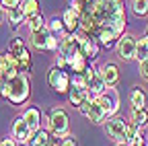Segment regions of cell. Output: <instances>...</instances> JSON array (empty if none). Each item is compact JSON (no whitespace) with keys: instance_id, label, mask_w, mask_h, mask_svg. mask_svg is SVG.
<instances>
[{"instance_id":"obj_1","label":"cell","mask_w":148,"mask_h":146,"mask_svg":"<svg viewBox=\"0 0 148 146\" xmlns=\"http://www.w3.org/2000/svg\"><path fill=\"white\" fill-rule=\"evenodd\" d=\"M84 12H88L97 23V29L109 27L123 35L125 31V4L123 0H90L84 4Z\"/></svg>"},{"instance_id":"obj_2","label":"cell","mask_w":148,"mask_h":146,"mask_svg":"<svg viewBox=\"0 0 148 146\" xmlns=\"http://www.w3.org/2000/svg\"><path fill=\"white\" fill-rule=\"evenodd\" d=\"M0 97L2 99H8L14 107H21L23 103L29 101L31 97V82H29V76L18 72V74L10 80L4 82L2 90H0Z\"/></svg>"},{"instance_id":"obj_3","label":"cell","mask_w":148,"mask_h":146,"mask_svg":"<svg viewBox=\"0 0 148 146\" xmlns=\"http://www.w3.org/2000/svg\"><path fill=\"white\" fill-rule=\"evenodd\" d=\"M41 119L45 121L47 130L53 138H64L68 136V130H70V119H68V113L64 111L62 107H53L47 115L41 113Z\"/></svg>"},{"instance_id":"obj_4","label":"cell","mask_w":148,"mask_h":146,"mask_svg":"<svg viewBox=\"0 0 148 146\" xmlns=\"http://www.w3.org/2000/svg\"><path fill=\"white\" fill-rule=\"evenodd\" d=\"M8 51L12 53L14 60H16L18 72H23V74L31 72V68H33V60H31V51H29V47L25 45V39L14 37V39L8 43Z\"/></svg>"},{"instance_id":"obj_5","label":"cell","mask_w":148,"mask_h":146,"mask_svg":"<svg viewBox=\"0 0 148 146\" xmlns=\"http://www.w3.org/2000/svg\"><path fill=\"white\" fill-rule=\"evenodd\" d=\"M127 130H130V121L119 117V115L105 119V132L115 144H125L127 142Z\"/></svg>"},{"instance_id":"obj_6","label":"cell","mask_w":148,"mask_h":146,"mask_svg":"<svg viewBox=\"0 0 148 146\" xmlns=\"http://www.w3.org/2000/svg\"><path fill=\"white\" fill-rule=\"evenodd\" d=\"M47 84L58 95H68V90H70V72L51 66L49 72H47Z\"/></svg>"},{"instance_id":"obj_7","label":"cell","mask_w":148,"mask_h":146,"mask_svg":"<svg viewBox=\"0 0 148 146\" xmlns=\"http://www.w3.org/2000/svg\"><path fill=\"white\" fill-rule=\"evenodd\" d=\"M136 45H138V39L134 37V35H132V33H123L121 37L117 39V43H115L117 58L123 60V62L136 60Z\"/></svg>"},{"instance_id":"obj_8","label":"cell","mask_w":148,"mask_h":146,"mask_svg":"<svg viewBox=\"0 0 148 146\" xmlns=\"http://www.w3.org/2000/svg\"><path fill=\"white\" fill-rule=\"evenodd\" d=\"M84 86H86V90H88V95L95 99V97H99L103 90L107 88V84L103 82V78H101V74H99V68H95V66H90L88 64V68L84 70Z\"/></svg>"},{"instance_id":"obj_9","label":"cell","mask_w":148,"mask_h":146,"mask_svg":"<svg viewBox=\"0 0 148 146\" xmlns=\"http://www.w3.org/2000/svg\"><path fill=\"white\" fill-rule=\"evenodd\" d=\"M97 99V103L103 107V111L107 113V117H113V115H117V111H119V93L115 88H105L103 93L99 95V97H95Z\"/></svg>"},{"instance_id":"obj_10","label":"cell","mask_w":148,"mask_h":146,"mask_svg":"<svg viewBox=\"0 0 148 146\" xmlns=\"http://www.w3.org/2000/svg\"><path fill=\"white\" fill-rule=\"evenodd\" d=\"M80 39H82V33H68L60 39V49L58 53L64 56L66 60H72L76 53H80Z\"/></svg>"},{"instance_id":"obj_11","label":"cell","mask_w":148,"mask_h":146,"mask_svg":"<svg viewBox=\"0 0 148 146\" xmlns=\"http://www.w3.org/2000/svg\"><path fill=\"white\" fill-rule=\"evenodd\" d=\"M78 111H80V113H82L90 123H105V119H107V113L103 111V107L97 103V99L84 101V103L80 105Z\"/></svg>"},{"instance_id":"obj_12","label":"cell","mask_w":148,"mask_h":146,"mask_svg":"<svg viewBox=\"0 0 148 146\" xmlns=\"http://www.w3.org/2000/svg\"><path fill=\"white\" fill-rule=\"evenodd\" d=\"M12 138L16 144H23V146H29L31 144V138H33V132L29 130V125L25 123L23 117H16L14 123H12Z\"/></svg>"},{"instance_id":"obj_13","label":"cell","mask_w":148,"mask_h":146,"mask_svg":"<svg viewBox=\"0 0 148 146\" xmlns=\"http://www.w3.org/2000/svg\"><path fill=\"white\" fill-rule=\"evenodd\" d=\"M99 74H101L103 82H105L109 88H115V86H117V82H119V68H117V64H113V62L101 64V66H99Z\"/></svg>"},{"instance_id":"obj_14","label":"cell","mask_w":148,"mask_h":146,"mask_svg":"<svg viewBox=\"0 0 148 146\" xmlns=\"http://www.w3.org/2000/svg\"><path fill=\"white\" fill-rule=\"evenodd\" d=\"M99 49H101V45H99V41L95 37H86V35H82V39H80V56L84 60H88V62L95 60L99 56Z\"/></svg>"},{"instance_id":"obj_15","label":"cell","mask_w":148,"mask_h":146,"mask_svg":"<svg viewBox=\"0 0 148 146\" xmlns=\"http://www.w3.org/2000/svg\"><path fill=\"white\" fill-rule=\"evenodd\" d=\"M66 97H68L70 105L76 107V109H80V105H82L84 101H90V99H92V97L88 95L86 86H70V90H68Z\"/></svg>"},{"instance_id":"obj_16","label":"cell","mask_w":148,"mask_h":146,"mask_svg":"<svg viewBox=\"0 0 148 146\" xmlns=\"http://www.w3.org/2000/svg\"><path fill=\"white\" fill-rule=\"evenodd\" d=\"M21 117L25 119V123L29 125V130H31L33 134H35L37 130H41V111H39L37 107H27Z\"/></svg>"},{"instance_id":"obj_17","label":"cell","mask_w":148,"mask_h":146,"mask_svg":"<svg viewBox=\"0 0 148 146\" xmlns=\"http://www.w3.org/2000/svg\"><path fill=\"white\" fill-rule=\"evenodd\" d=\"M146 105H148V95L144 93V88L134 86L132 90H130V107H132V111L146 109Z\"/></svg>"},{"instance_id":"obj_18","label":"cell","mask_w":148,"mask_h":146,"mask_svg":"<svg viewBox=\"0 0 148 146\" xmlns=\"http://www.w3.org/2000/svg\"><path fill=\"white\" fill-rule=\"evenodd\" d=\"M49 29L45 27V29H39V31H33L31 35H29V43L35 47V49H41V51H45V43H47V39H49Z\"/></svg>"},{"instance_id":"obj_19","label":"cell","mask_w":148,"mask_h":146,"mask_svg":"<svg viewBox=\"0 0 148 146\" xmlns=\"http://www.w3.org/2000/svg\"><path fill=\"white\" fill-rule=\"evenodd\" d=\"M62 21H64L66 33H76V31H78V25H80V16H78L76 12H74V10L66 8V10L62 12Z\"/></svg>"},{"instance_id":"obj_20","label":"cell","mask_w":148,"mask_h":146,"mask_svg":"<svg viewBox=\"0 0 148 146\" xmlns=\"http://www.w3.org/2000/svg\"><path fill=\"white\" fill-rule=\"evenodd\" d=\"M142 144H144V130H142V127H136V125L130 123L125 146H142Z\"/></svg>"},{"instance_id":"obj_21","label":"cell","mask_w":148,"mask_h":146,"mask_svg":"<svg viewBox=\"0 0 148 146\" xmlns=\"http://www.w3.org/2000/svg\"><path fill=\"white\" fill-rule=\"evenodd\" d=\"M88 60H84L80 53H76L72 60H68V68H70V72L72 74H84V70L88 68Z\"/></svg>"},{"instance_id":"obj_22","label":"cell","mask_w":148,"mask_h":146,"mask_svg":"<svg viewBox=\"0 0 148 146\" xmlns=\"http://www.w3.org/2000/svg\"><path fill=\"white\" fill-rule=\"evenodd\" d=\"M49 144H51V134H49V130L41 127V130H37V132L33 134L29 146H49Z\"/></svg>"},{"instance_id":"obj_23","label":"cell","mask_w":148,"mask_h":146,"mask_svg":"<svg viewBox=\"0 0 148 146\" xmlns=\"http://www.w3.org/2000/svg\"><path fill=\"white\" fill-rule=\"evenodd\" d=\"M47 29H49V33L56 35L58 39H62L64 35H68V33H66V27H64V21H62V16H53V19L47 23Z\"/></svg>"},{"instance_id":"obj_24","label":"cell","mask_w":148,"mask_h":146,"mask_svg":"<svg viewBox=\"0 0 148 146\" xmlns=\"http://www.w3.org/2000/svg\"><path fill=\"white\" fill-rule=\"evenodd\" d=\"M6 14H8V23H10V27H12L14 31H16L18 27H21V25L27 21V19H25V12H23V8H21V6H16V8L8 10Z\"/></svg>"},{"instance_id":"obj_25","label":"cell","mask_w":148,"mask_h":146,"mask_svg":"<svg viewBox=\"0 0 148 146\" xmlns=\"http://www.w3.org/2000/svg\"><path fill=\"white\" fill-rule=\"evenodd\" d=\"M132 125H136V127H144L148 125V111L146 109H140V111H132L130 113V119H127Z\"/></svg>"},{"instance_id":"obj_26","label":"cell","mask_w":148,"mask_h":146,"mask_svg":"<svg viewBox=\"0 0 148 146\" xmlns=\"http://www.w3.org/2000/svg\"><path fill=\"white\" fill-rule=\"evenodd\" d=\"M21 8L25 12V19H31V16L39 14V0H23Z\"/></svg>"},{"instance_id":"obj_27","label":"cell","mask_w":148,"mask_h":146,"mask_svg":"<svg viewBox=\"0 0 148 146\" xmlns=\"http://www.w3.org/2000/svg\"><path fill=\"white\" fill-rule=\"evenodd\" d=\"M136 60L142 62V60H148V35L138 39V45H136Z\"/></svg>"},{"instance_id":"obj_28","label":"cell","mask_w":148,"mask_h":146,"mask_svg":"<svg viewBox=\"0 0 148 146\" xmlns=\"http://www.w3.org/2000/svg\"><path fill=\"white\" fill-rule=\"evenodd\" d=\"M27 25H29V31H31V33L47 27V23H45V19H43V14H41V12H39V14H35V16H31V19H27Z\"/></svg>"},{"instance_id":"obj_29","label":"cell","mask_w":148,"mask_h":146,"mask_svg":"<svg viewBox=\"0 0 148 146\" xmlns=\"http://www.w3.org/2000/svg\"><path fill=\"white\" fill-rule=\"evenodd\" d=\"M132 10L136 16H146L148 14V0H132Z\"/></svg>"},{"instance_id":"obj_30","label":"cell","mask_w":148,"mask_h":146,"mask_svg":"<svg viewBox=\"0 0 148 146\" xmlns=\"http://www.w3.org/2000/svg\"><path fill=\"white\" fill-rule=\"evenodd\" d=\"M60 49V39L56 37V35H49V39L45 43V51H51V53H58Z\"/></svg>"},{"instance_id":"obj_31","label":"cell","mask_w":148,"mask_h":146,"mask_svg":"<svg viewBox=\"0 0 148 146\" xmlns=\"http://www.w3.org/2000/svg\"><path fill=\"white\" fill-rule=\"evenodd\" d=\"M84 4H86V2H82V0H70V2H68L70 10H74V12L78 14V16L82 14V10H84Z\"/></svg>"},{"instance_id":"obj_32","label":"cell","mask_w":148,"mask_h":146,"mask_svg":"<svg viewBox=\"0 0 148 146\" xmlns=\"http://www.w3.org/2000/svg\"><path fill=\"white\" fill-rule=\"evenodd\" d=\"M21 2H23V0H0V6L8 12V10L16 8V6H21Z\"/></svg>"},{"instance_id":"obj_33","label":"cell","mask_w":148,"mask_h":146,"mask_svg":"<svg viewBox=\"0 0 148 146\" xmlns=\"http://www.w3.org/2000/svg\"><path fill=\"white\" fill-rule=\"evenodd\" d=\"M70 86H84V76L82 74H70Z\"/></svg>"},{"instance_id":"obj_34","label":"cell","mask_w":148,"mask_h":146,"mask_svg":"<svg viewBox=\"0 0 148 146\" xmlns=\"http://www.w3.org/2000/svg\"><path fill=\"white\" fill-rule=\"evenodd\" d=\"M60 146H78V142H76V138L74 136H64V138H60Z\"/></svg>"},{"instance_id":"obj_35","label":"cell","mask_w":148,"mask_h":146,"mask_svg":"<svg viewBox=\"0 0 148 146\" xmlns=\"http://www.w3.org/2000/svg\"><path fill=\"white\" fill-rule=\"evenodd\" d=\"M138 72H140V76L148 82V60H142L140 66H138Z\"/></svg>"},{"instance_id":"obj_36","label":"cell","mask_w":148,"mask_h":146,"mask_svg":"<svg viewBox=\"0 0 148 146\" xmlns=\"http://www.w3.org/2000/svg\"><path fill=\"white\" fill-rule=\"evenodd\" d=\"M53 66H56V68L66 70V68H68V60H66L64 56H60V53H56V62H53Z\"/></svg>"},{"instance_id":"obj_37","label":"cell","mask_w":148,"mask_h":146,"mask_svg":"<svg viewBox=\"0 0 148 146\" xmlns=\"http://www.w3.org/2000/svg\"><path fill=\"white\" fill-rule=\"evenodd\" d=\"M0 146H16V142H14V138H2Z\"/></svg>"},{"instance_id":"obj_38","label":"cell","mask_w":148,"mask_h":146,"mask_svg":"<svg viewBox=\"0 0 148 146\" xmlns=\"http://www.w3.org/2000/svg\"><path fill=\"white\" fill-rule=\"evenodd\" d=\"M2 23H4V8L0 6V27H2Z\"/></svg>"},{"instance_id":"obj_39","label":"cell","mask_w":148,"mask_h":146,"mask_svg":"<svg viewBox=\"0 0 148 146\" xmlns=\"http://www.w3.org/2000/svg\"><path fill=\"white\" fill-rule=\"evenodd\" d=\"M146 35H148V25H146Z\"/></svg>"},{"instance_id":"obj_40","label":"cell","mask_w":148,"mask_h":146,"mask_svg":"<svg viewBox=\"0 0 148 146\" xmlns=\"http://www.w3.org/2000/svg\"><path fill=\"white\" fill-rule=\"evenodd\" d=\"M82 2H90V0H82Z\"/></svg>"},{"instance_id":"obj_41","label":"cell","mask_w":148,"mask_h":146,"mask_svg":"<svg viewBox=\"0 0 148 146\" xmlns=\"http://www.w3.org/2000/svg\"><path fill=\"white\" fill-rule=\"evenodd\" d=\"M117 146H125V144H117Z\"/></svg>"},{"instance_id":"obj_42","label":"cell","mask_w":148,"mask_h":146,"mask_svg":"<svg viewBox=\"0 0 148 146\" xmlns=\"http://www.w3.org/2000/svg\"><path fill=\"white\" fill-rule=\"evenodd\" d=\"M142 146H146V144H142Z\"/></svg>"}]
</instances>
